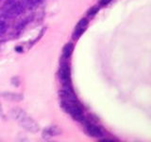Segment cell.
<instances>
[{
  "mask_svg": "<svg viewBox=\"0 0 151 142\" xmlns=\"http://www.w3.org/2000/svg\"><path fill=\"white\" fill-rule=\"evenodd\" d=\"M11 116L14 120H16L26 130L32 133L39 131V125L37 124V122L22 109L13 108L11 111Z\"/></svg>",
  "mask_w": 151,
  "mask_h": 142,
  "instance_id": "1",
  "label": "cell"
},
{
  "mask_svg": "<svg viewBox=\"0 0 151 142\" xmlns=\"http://www.w3.org/2000/svg\"><path fill=\"white\" fill-rule=\"evenodd\" d=\"M60 79L64 89H73L71 83V70L67 64H63L60 68Z\"/></svg>",
  "mask_w": 151,
  "mask_h": 142,
  "instance_id": "2",
  "label": "cell"
},
{
  "mask_svg": "<svg viewBox=\"0 0 151 142\" xmlns=\"http://www.w3.org/2000/svg\"><path fill=\"white\" fill-rule=\"evenodd\" d=\"M85 129L86 132L88 133L89 135H91L93 137H96V138H101L104 136V132L100 127L97 125H94L91 122H85Z\"/></svg>",
  "mask_w": 151,
  "mask_h": 142,
  "instance_id": "3",
  "label": "cell"
},
{
  "mask_svg": "<svg viewBox=\"0 0 151 142\" xmlns=\"http://www.w3.org/2000/svg\"><path fill=\"white\" fill-rule=\"evenodd\" d=\"M88 19L86 18H82L80 19L79 22L77 24V26L75 28V30H74V33H73V39L74 40H78V38L83 34V32L86 30V28L88 27Z\"/></svg>",
  "mask_w": 151,
  "mask_h": 142,
  "instance_id": "4",
  "label": "cell"
},
{
  "mask_svg": "<svg viewBox=\"0 0 151 142\" xmlns=\"http://www.w3.org/2000/svg\"><path fill=\"white\" fill-rule=\"evenodd\" d=\"M60 134V130L59 128H57L56 126H50L48 128H46V129L44 131V133H42V137L45 139V138H49V137H52V136L58 135Z\"/></svg>",
  "mask_w": 151,
  "mask_h": 142,
  "instance_id": "5",
  "label": "cell"
},
{
  "mask_svg": "<svg viewBox=\"0 0 151 142\" xmlns=\"http://www.w3.org/2000/svg\"><path fill=\"white\" fill-rule=\"evenodd\" d=\"M74 51V45L72 43H68V44H66L63 47V56L64 59H68L71 57Z\"/></svg>",
  "mask_w": 151,
  "mask_h": 142,
  "instance_id": "6",
  "label": "cell"
},
{
  "mask_svg": "<svg viewBox=\"0 0 151 142\" xmlns=\"http://www.w3.org/2000/svg\"><path fill=\"white\" fill-rule=\"evenodd\" d=\"M1 96L7 98L9 99H12V101H20L23 99L21 95L18 94H13V93H7V94H1Z\"/></svg>",
  "mask_w": 151,
  "mask_h": 142,
  "instance_id": "7",
  "label": "cell"
},
{
  "mask_svg": "<svg viewBox=\"0 0 151 142\" xmlns=\"http://www.w3.org/2000/svg\"><path fill=\"white\" fill-rule=\"evenodd\" d=\"M29 21H30V18H29V17H27V18H26V19H24V20H23L22 22H20V23L18 24V26L16 27V28H17L18 30H21L23 28H25V27H26V25H27V24L28 22H29Z\"/></svg>",
  "mask_w": 151,
  "mask_h": 142,
  "instance_id": "8",
  "label": "cell"
},
{
  "mask_svg": "<svg viewBox=\"0 0 151 142\" xmlns=\"http://www.w3.org/2000/svg\"><path fill=\"white\" fill-rule=\"evenodd\" d=\"M97 12H98V8H97V7H93V8H92V9H89L88 15H89V16H93V15H94V14H96Z\"/></svg>",
  "mask_w": 151,
  "mask_h": 142,
  "instance_id": "9",
  "label": "cell"
},
{
  "mask_svg": "<svg viewBox=\"0 0 151 142\" xmlns=\"http://www.w3.org/2000/svg\"><path fill=\"white\" fill-rule=\"evenodd\" d=\"M111 1V0H101V5H107Z\"/></svg>",
  "mask_w": 151,
  "mask_h": 142,
  "instance_id": "10",
  "label": "cell"
},
{
  "mask_svg": "<svg viewBox=\"0 0 151 142\" xmlns=\"http://www.w3.org/2000/svg\"><path fill=\"white\" fill-rule=\"evenodd\" d=\"M0 117H4V113H3V109H2L1 104H0Z\"/></svg>",
  "mask_w": 151,
  "mask_h": 142,
  "instance_id": "11",
  "label": "cell"
},
{
  "mask_svg": "<svg viewBox=\"0 0 151 142\" xmlns=\"http://www.w3.org/2000/svg\"><path fill=\"white\" fill-rule=\"evenodd\" d=\"M41 1H42V0H32V3L33 4H36V3H39Z\"/></svg>",
  "mask_w": 151,
  "mask_h": 142,
  "instance_id": "12",
  "label": "cell"
},
{
  "mask_svg": "<svg viewBox=\"0 0 151 142\" xmlns=\"http://www.w3.org/2000/svg\"><path fill=\"white\" fill-rule=\"evenodd\" d=\"M1 1H2V0H0V2H1Z\"/></svg>",
  "mask_w": 151,
  "mask_h": 142,
  "instance_id": "13",
  "label": "cell"
}]
</instances>
